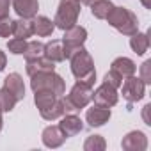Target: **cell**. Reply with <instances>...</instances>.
<instances>
[{
    "label": "cell",
    "instance_id": "cell-10",
    "mask_svg": "<svg viewBox=\"0 0 151 151\" xmlns=\"http://www.w3.org/2000/svg\"><path fill=\"white\" fill-rule=\"evenodd\" d=\"M121 147L126 151H144L147 147V137L140 130L128 132L121 140Z\"/></svg>",
    "mask_w": 151,
    "mask_h": 151
},
{
    "label": "cell",
    "instance_id": "cell-13",
    "mask_svg": "<svg viewBox=\"0 0 151 151\" xmlns=\"http://www.w3.org/2000/svg\"><path fill=\"white\" fill-rule=\"evenodd\" d=\"M66 139H68V137L62 133V130H60L59 126H46V128L43 130V133H41L43 144H45L46 147H52V149L60 147V146L66 142Z\"/></svg>",
    "mask_w": 151,
    "mask_h": 151
},
{
    "label": "cell",
    "instance_id": "cell-21",
    "mask_svg": "<svg viewBox=\"0 0 151 151\" xmlns=\"http://www.w3.org/2000/svg\"><path fill=\"white\" fill-rule=\"evenodd\" d=\"M130 46L137 55H144L149 48V36L142 34V32H135L130 37Z\"/></svg>",
    "mask_w": 151,
    "mask_h": 151
},
{
    "label": "cell",
    "instance_id": "cell-34",
    "mask_svg": "<svg viewBox=\"0 0 151 151\" xmlns=\"http://www.w3.org/2000/svg\"><path fill=\"white\" fill-rule=\"evenodd\" d=\"M2 126H4V119H2V109H0V132H2Z\"/></svg>",
    "mask_w": 151,
    "mask_h": 151
},
{
    "label": "cell",
    "instance_id": "cell-28",
    "mask_svg": "<svg viewBox=\"0 0 151 151\" xmlns=\"http://www.w3.org/2000/svg\"><path fill=\"white\" fill-rule=\"evenodd\" d=\"M13 25H14V22L9 16L0 18V37H9L13 34Z\"/></svg>",
    "mask_w": 151,
    "mask_h": 151
},
{
    "label": "cell",
    "instance_id": "cell-3",
    "mask_svg": "<svg viewBox=\"0 0 151 151\" xmlns=\"http://www.w3.org/2000/svg\"><path fill=\"white\" fill-rule=\"evenodd\" d=\"M109 22L110 27H114L116 30H119L124 36H132L135 32H139V20L137 14L126 7H116L109 13V16L105 18Z\"/></svg>",
    "mask_w": 151,
    "mask_h": 151
},
{
    "label": "cell",
    "instance_id": "cell-11",
    "mask_svg": "<svg viewBox=\"0 0 151 151\" xmlns=\"http://www.w3.org/2000/svg\"><path fill=\"white\" fill-rule=\"evenodd\" d=\"M110 109L109 107H101V105H93L91 109H87V112H86V121H87V124L89 126H93V128H98V126H103L105 123H109V119H110Z\"/></svg>",
    "mask_w": 151,
    "mask_h": 151
},
{
    "label": "cell",
    "instance_id": "cell-20",
    "mask_svg": "<svg viewBox=\"0 0 151 151\" xmlns=\"http://www.w3.org/2000/svg\"><path fill=\"white\" fill-rule=\"evenodd\" d=\"M13 34H14V37L29 39V37L34 34L32 20H30V18H20V20H16L14 25H13Z\"/></svg>",
    "mask_w": 151,
    "mask_h": 151
},
{
    "label": "cell",
    "instance_id": "cell-32",
    "mask_svg": "<svg viewBox=\"0 0 151 151\" xmlns=\"http://www.w3.org/2000/svg\"><path fill=\"white\" fill-rule=\"evenodd\" d=\"M6 64H7V57H6V53L2 50H0V71L6 69Z\"/></svg>",
    "mask_w": 151,
    "mask_h": 151
},
{
    "label": "cell",
    "instance_id": "cell-1",
    "mask_svg": "<svg viewBox=\"0 0 151 151\" xmlns=\"http://www.w3.org/2000/svg\"><path fill=\"white\" fill-rule=\"evenodd\" d=\"M69 60H71V73L77 78V82H82L93 87L96 80V69H94V60L91 53L82 46L69 57Z\"/></svg>",
    "mask_w": 151,
    "mask_h": 151
},
{
    "label": "cell",
    "instance_id": "cell-35",
    "mask_svg": "<svg viewBox=\"0 0 151 151\" xmlns=\"http://www.w3.org/2000/svg\"><path fill=\"white\" fill-rule=\"evenodd\" d=\"M93 2H96V0H84V4H86V6H91Z\"/></svg>",
    "mask_w": 151,
    "mask_h": 151
},
{
    "label": "cell",
    "instance_id": "cell-6",
    "mask_svg": "<svg viewBox=\"0 0 151 151\" xmlns=\"http://www.w3.org/2000/svg\"><path fill=\"white\" fill-rule=\"evenodd\" d=\"M87 39V30L84 27H78V25H75L68 30H64V36H62V46H64V57L69 59L77 50H80L84 46Z\"/></svg>",
    "mask_w": 151,
    "mask_h": 151
},
{
    "label": "cell",
    "instance_id": "cell-26",
    "mask_svg": "<svg viewBox=\"0 0 151 151\" xmlns=\"http://www.w3.org/2000/svg\"><path fill=\"white\" fill-rule=\"evenodd\" d=\"M27 48V39H20V37H14L11 41H7V50L14 55H23Z\"/></svg>",
    "mask_w": 151,
    "mask_h": 151
},
{
    "label": "cell",
    "instance_id": "cell-24",
    "mask_svg": "<svg viewBox=\"0 0 151 151\" xmlns=\"http://www.w3.org/2000/svg\"><path fill=\"white\" fill-rule=\"evenodd\" d=\"M43 53H45V45L41 41H30V43H27V48L23 52V57L27 60H30V59L43 57Z\"/></svg>",
    "mask_w": 151,
    "mask_h": 151
},
{
    "label": "cell",
    "instance_id": "cell-29",
    "mask_svg": "<svg viewBox=\"0 0 151 151\" xmlns=\"http://www.w3.org/2000/svg\"><path fill=\"white\" fill-rule=\"evenodd\" d=\"M140 80L144 84H151V60H144L140 66Z\"/></svg>",
    "mask_w": 151,
    "mask_h": 151
},
{
    "label": "cell",
    "instance_id": "cell-12",
    "mask_svg": "<svg viewBox=\"0 0 151 151\" xmlns=\"http://www.w3.org/2000/svg\"><path fill=\"white\" fill-rule=\"evenodd\" d=\"M59 128L62 130V133L66 137H75L78 135L82 130H84V121L77 116V114H66L60 123H59Z\"/></svg>",
    "mask_w": 151,
    "mask_h": 151
},
{
    "label": "cell",
    "instance_id": "cell-15",
    "mask_svg": "<svg viewBox=\"0 0 151 151\" xmlns=\"http://www.w3.org/2000/svg\"><path fill=\"white\" fill-rule=\"evenodd\" d=\"M46 71H55V62H52L45 55L27 60V75L29 77H34L37 73H46Z\"/></svg>",
    "mask_w": 151,
    "mask_h": 151
},
{
    "label": "cell",
    "instance_id": "cell-2",
    "mask_svg": "<svg viewBox=\"0 0 151 151\" xmlns=\"http://www.w3.org/2000/svg\"><path fill=\"white\" fill-rule=\"evenodd\" d=\"M62 96H57L50 91H36L34 93V103L39 109V114H41L43 119L53 121V119H59V117L64 116Z\"/></svg>",
    "mask_w": 151,
    "mask_h": 151
},
{
    "label": "cell",
    "instance_id": "cell-9",
    "mask_svg": "<svg viewBox=\"0 0 151 151\" xmlns=\"http://www.w3.org/2000/svg\"><path fill=\"white\" fill-rule=\"evenodd\" d=\"M93 100L96 105H101V107H114L119 100V94H117V89L109 86V84H101L96 91H93Z\"/></svg>",
    "mask_w": 151,
    "mask_h": 151
},
{
    "label": "cell",
    "instance_id": "cell-18",
    "mask_svg": "<svg viewBox=\"0 0 151 151\" xmlns=\"http://www.w3.org/2000/svg\"><path fill=\"white\" fill-rule=\"evenodd\" d=\"M32 27H34V34H37V36H41V37H48V36H52L53 34V30H55V23L50 20V18H46V16H34V20H32Z\"/></svg>",
    "mask_w": 151,
    "mask_h": 151
},
{
    "label": "cell",
    "instance_id": "cell-33",
    "mask_svg": "<svg viewBox=\"0 0 151 151\" xmlns=\"http://www.w3.org/2000/svg\"><path fill=\"white\" fill-rule=\"evenodd\" d=\"M140 4H142L146 9H151V0H140Z\"/></svg>",
    "mask_w": 151,
    "mask_h": 151
},
{
    "label": "cell",
    "instance_id": "cell-36",
    "mask_svg": "<svg viewBox=\"0 0 151 151\" xmlns=\"http://www.w3.org/2000/svg\"><path fill=\"white\" fill-rule=\"evenodd\" d=\"M77 2H84V0H77Z\"/></svg>",
    "mask_w": 151,
    "mask_h": 151
},
{
    "label": "cell",
    "instance_id": "cell-31",
    "mask_svg": "<svg viewBox=\"0 0 151 151\" xmlns=\"http://www.w3.org/2000/svg\"><path fill=\"white\" fill-rule=\"evenodd\" d=\"M149 109H151V105L147 103V105L144 107V110H142V117H144V123H146V124H151V119H149V116H147V114H149Z\"/></svg>",
    "mask_w": 151,
    "mask_h": 151
},
{
    "label": "cell",
    "instance_id": "cell-14",
    "mask_svg": "<svg viewBox=\"0 0 151 151\" xmlns=\"http://www.w3.org/2000/svg\"><path fill=\"white\" fill-rule=\"evenodd\" d=\"M11 4L20 18H34L39 9L37 0H11Z\"/></svg>",
    "mask_w": 151,
    "mask_h": 151
},
{
    "label": "cell",
    "instance_id": "cell-30",
    "mask_svg": "<svg viewBox=\"0 0 151 151\" xmlns=\"http://www.w3.org/2000/svg\"><path fill=\"white\" fill-rule=\"evenodd\" d=\"M9 7H11V0H0V18L9 14Z\"/></svg>",
    "mask_w": 151,
    "mask_h": 151
},
{
    "label": "cell",
    "instance_id": "cell-27",
    "mask_svg": "<svg viewBox=\"0 0 151 151\" xmlns=\"http://www.w3.org/2000/svg\"><path fill=\"white\" fill-rule=\"evenodd\" d=\"M103 82H105V84H109V86H112V87H116V89H119V87H121V84H123V77H121L119 73H116L114 69H110L109 73H105Z\"/></svg>",
    "mask_w": 151,
    "mask_h": 151
},
{
    "label": "cell",
    "instance_id": "cell-4",
    "mask_svg": "<svg viewBox=\"0 0 151 151\" xmlns=\"http://www.w3.org/2000/svg\"><path fill=\"white\" fill-rule=\"evenodd\" d=\"M78 16H80V2H77V0H60L55 18H53V23L57 29L68 30V29L77 25Z\"/></svg>",
    "mask_w": 151,
    "mask_h": 151
},
{
    "label": "cell",
    "instance_id": "cell-19",
    "mask_svg": "<svg viewBox=\"0 0 151 151\" xmlns=\"http://www.w3.org/2000/svg\"><path fill=\"white\" fill-rule=\"evenodd\" d=\"M46 59H50L52 62H62L66 57H64V46H62V41L60 39H52L50 43L45 45V53H43Z\"/></svg>",
    "mask_w": 151,
    "mask_h": 151
},
{
    "label": "cell",
    "instance_id": "cell-8",
    "mask_svg": "<svg viewBox=\"0 0 151 151\" xmlns=\"http://www.w3.org/2000/svg\"><path fill=\"white\" fill-rule=\"evenodd\" d=\"M75 107H77L78 110H82V109H86L89 103H91V100H93V87L91 86H86V84H82V82H77L73 87H71V91H69V94L66 96Z\"/></svg>",
    "mask_w": 151,
    "mask_h": 151
},
{
    "label": "cell",
    "instance_id": "cell-22",
    "mask_svg": "<svg viewBox=\"0 0 151 151\" xmlns=\"http://www.w3.org/2000/svg\"><path fill=\"white\" fill-rule=\"evenodd\" d=\"M112 9H114V4L110 0H96V2L91 4V13L98 20H105Z\"/></svg>",
    "mask_w": 151,
    "mask_h": 151
},
{
    "label": "cell",
    "instance_id": "cell-7",
    "mask_svg": "<svg viewBox=\"0 0 151 151\" xmlns=\"http://www.w3.org/2000/svg\"><path fill=\"white\" fill-rule=\"evenodd\" d=\"M124 82L121 84V87H123V98L128 101V103H137V101H140L142 98H144V94H146V84L140 80V78H137V77H126V78H123Z\"/></svg>",
    "mask_w": 151,
    "mask_h": 151
},
{
    "label": "cell",
    "instance_id": "cell-16",
    "mask_svg": "<svg viewBox=\"0 0 151 151\" xmlns=\"http://www.w3.org/2000/svg\"><path fill=\"white\" fill-rule=\"evenodd\" d=\"M4 87H6L7 91H11V93L16 96V100H18V101L25 98V86H23V78L20 77L18 73H9V75H7V77L4 78Z\"/></svg>",
    "mask_w": 151,
    "mask_h": 151
},
{
    "label": "cell",
    "instance_id": "cell-5",
    "mask_svg": "<svg viewBox=\"0 0 151 151\" xmlns=\"http://www.w3.org/2000/svg\"><path fill=\"white\" fill-rule=\"evenodd\" d=\"M30 87L32 91H50L57 96H62L66 93V82L62 80L60 75L55 71H46V73H37L34 77H30Z\"/></svg>",
    "mask_w": 151,
    "mask_h": 151
},
{
    "label": "cell",
    "instance_id": "cell-23",
    "mask_svg": "<svg viewBox=\"0 0 151 151\" xmlns=\"http://www.w3.org/2000/svg\"><path fill=\"white\" fill-rule=\"evenodd\" d=\"M16 103L18 100L11 91H7L6 87L0 89V109H2V112H11L16 107Z\"/></svg>",
    "mask_w": 151,
    "mask_h": 151
},
{
    "label": "cell",
    "instance_id": "cell-25",
    "mask_svg": "<svg viewBox=\"0 0 151 151\" xmlns=\"http://www.w3.org/2000/svg\"><path fill=\"white\" fill-rule=\"evenodd\" d=\"M105 147H107V142L101 135H89L84 142L86 151H103Z\"/></svg>",
    "mask_w": 151,
    "mask_h": 151
},
{
    "label": "cell",
    "instance_id": "cell-17",
    "mask_svg": "<svg viewBox=\"0 0 151 151\" xmlns=\"http://www.w3.org/2000/svg\"><path fill=\"white\" fill-rule=\"evenodd\" d=\"M110 69H114L116 73L121 75L123 78H126V77L135 75L137 66H135V62H133L132 59H128V57H117V59L112 60V68H110Z\"/></svg>",
    "mask_w": 151,
    "mask_h": 151
}]
</instances>
